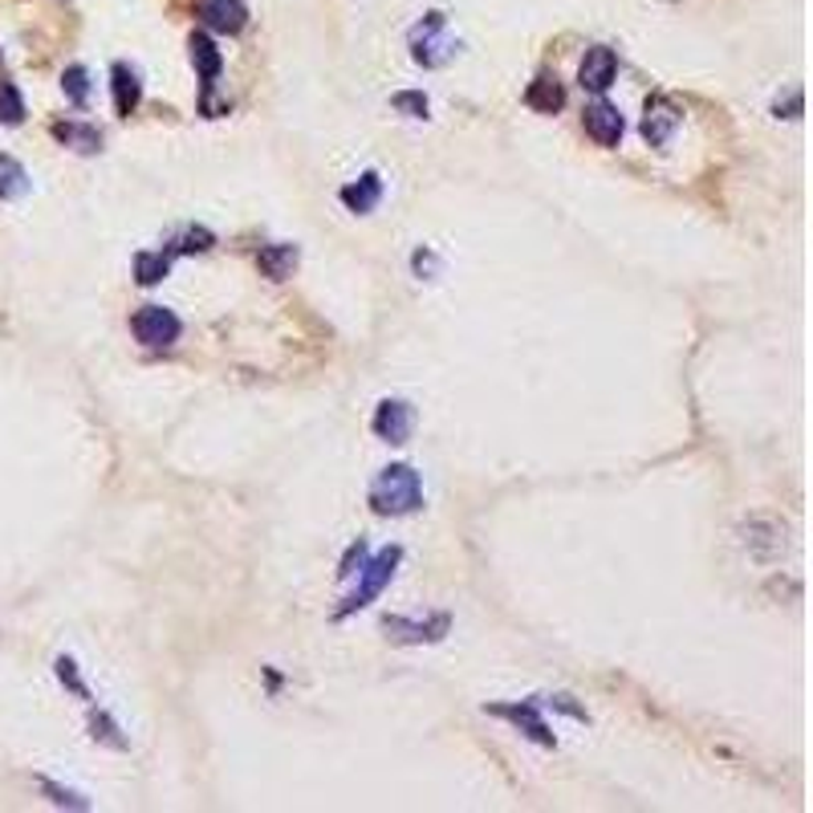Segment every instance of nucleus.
Segmentation results:
<instances>
[{
    "instance_id": "26",
    "label": "nucleus",
    "mask_w": 813,
    "mask_h": 813,
    "mask_svg": "<svg viewBox=\"0 0 813 813\" xmlns=\"http://www.w3.org/2000/svg\"><path fill=\"white\" fill-rule=\"evenodd\" d=\"M58 679H62L70 691H77L82 700H90V691H86V684H82V676H77V664H74V659H58Z\"/></svg>"
},
{
    "instance_id": "13",
    "label": "nucleus",
    "mask_w": 813,
    "mask_h": 813,
    "mask_svg": "<svg viewBox=\"0 0 813 813\" xmlns=\"http://www.w3.org/2000/svg\"><path fill=\"white\" fill-rule=\"evenodd\" d=\"M188 50H191V65H196L204 90H212L216 82H220V74H225V53L216 50V41L208 38V33H191Z\"/></svg>"
},
{
    "instance_id": "5",
    "label": "nucleus",
    "mask_w": 813,
    "mask_h": 813,
    "mask_svg": "<svg viewBox=\"0 0 813 813\" xmlns=\"http://www.w3.org/2000/svg\"><path fill=\"white\" fill-rule=\"evenodd\" d=\"M387 635L395 643H407V647H419V643H439V638L451 630V614H427V618H407V614H387L383 618Z\"/></svg>"
},
{
    "instance_id": "22",
    "label": "nucleus",
    "mask_w": 813,
    "mask_h": 813,
    "mask_svg": "<svg viewBox=\"0 0 813 813\" xmlns=\"http://www.w3.org/2000/svg\"><path fill=\"white\" fill-rule=\"evenodd\" d=\"M216 244V237L208 232V228H184L171 244H167V252L176 257V252H208Z\"/></svg>"
},
{
    "instance_id": "1",
    "label": "nucleus",
    "mask_w": 813,
    "mask_h": 813,
    "mask_svg": "<svg viewBox=\"0 0 813 813\" xmlns=\"http://www.w3.org/2000/svg\"><path fill=\"white\" fill-rule=\"evenodd\" d=\"M371 509L378 517H407L424 509V480L411 463H387L371 480Z\"/></svg>"
},
{
    "instance_id": "24",
    "label": "nucleus",
    "mask_w": 813,
    "mask_h": 813,
    "mask_svg": "<svg viewBox=\"0 0 813 813\" xmlns=\"http://www.w3.org/2000/svg\"><path fill=\"white\" fill-rule=\"evenodd\" d=\"M90 728H94V740L111 744V749H126V740L118 737V725L106 712H90Z\"/></svg>"
},
{
    "instance_id": "19",
    "label": "nucleus",
    "mask_w": 813,
    "mask_h": 813,
    "mask_svg": "<svg viewBox=\"0 0 813 813\" xmlns=\"http://www.w3.org/2000/svg\"><path fill=\"white\" fill-rule=\"evenodd\" d=\"M29 191V171L13 155H0V200H21Z\"/></svg>"
},
{
    "instance_id": "16",
    "label": "nucleus",
    "mask_w": 813,
    "mask_h": 813,
    "mask_svg": "<svg viewBox=\"0 0 813 813\" xmlns=\"http://www.w3.org/2000/svg\"><path fill=\"white\" fill-rule=\"evenodd\" d=\"M298 261H301L298 244H264V249L257 252V264H261V273L273 277V281H285V277H293Z\"/></svg>"
},
{
    "instance_id": "4",
    "label": "nucleus",
    "mask_w": 813,
    "mask_h": 813,
    "mask_svg": "<svg viewBox=\"0 0 813 813\" xmlns=\"http://www.w3.org/2000/svg\"><path fill=\"white\" fill-rule=\"evenodd\" d=\"M131 330H135V338L143 342L147 351H167V346H176L179 342L184 322H179L167 305H143V310L131 317Z\"/></svg>"
},
{
    "instance_id": "15",
    "label": "nucleus",
    "mask_w": 813,
    "mask_h": 813,
    "mask_svg": "<svg viewBox=\"0 0 813 813\" xmlns=\"http://www.w3.org/2000/svg\"><path fill=\"white\" fill-rule=\"evenodd\" d=\"M525 106L529 111H538V114H557L565 106V86L553 74H541L538 82H529Z\"/></svg>"
},
{
    "instance_id": "27",
    "label": "nucleus",
    "mask_w": 813,
    "mask_h": 813,
    "mask_svg": "<svg viewBox=\"0 0 813 813\" xmlns=\"http://www.w3.org/2000/svg\"><path fill=\"white\" fill-rule=\"evenodd\" d=\"M363 562H366V545L358 541V545H351V553H346V562H342V570H338L342 582H351V577L363 570Z\"/></svg>"
},
{
    "instance_id": "10",
    "label": "nucleus",
    "mask_w": 813,
    "mask_h": 813,
    "mask_svg": "<svg viewBox=\"0 0 813 813\" xmlns=\"http://www.w3.org/2000/svg\"><path fill=\"white\" fill-rule=\"evenodd\" d=\"M614 77H618V53L606 50V45L586 50V58H582V65H577V82H582V90L602 94V90L614 86Z\"/></svg>"
},
{
    "instance_id": "6",
    "label": "nucleus",
    "mask_w": 813,
    "mask_h": 813,
    "mask_svg": "<svg viewBox=\"0 0 813 813\" xmlns=\"http://www.w3.org/2000/svg\"><path fill=\"white\" fill-rule=\"evenodd\" d=\"M679 123H684V111H679L676 102L664 98V94H655V98L647 102V111H643V138H647L650 147H667L671 138H676Z\"/></svg>"
},
{
    "instance_id": "23",
    "label": "nucleus",
    "mask_w": 813,
    "mask_h": 813,
    "mask_svg": "<svg viewBox=\"0 0 813 813\" xmlns=\"http://www.w3.org/2000/svg\"><path fill=\"white\" fill-rule=\"evenodd\" d=\"M390 106L399 114H407V118H427V111H431L427 94H419V90H399V94H390Z\"/></svg>"
},
{
    "instance_id": "25",
    "label": "nucleus",
    "mask_w": 813,
    "mask_h": 813,
    "mask_svg": "<svg viewBox=\"0 0 813 813\" xmlns=\"http://www.w3.org/2000/svg\"><path fill=\"white\" fill-rule=\"evenodd\" d=\"M38 785L50 793L53 805H70V810H90V801H82L77 793H70V789H62V785H53V781H45V776H41Z\"/></svg>"
},
{
    "instance_id": "28",
    "label": "nucleus",
    "mask_w": 813,
    "mask_h": 813,
    "mask_svg": "<svg viewBox=\"0 0 813 813\" xmlns=\"http://www.w3.org/2000/svg\"><path fill=\"white\" fill-rule=\"evenodd\" d=\"M415 273H419V277H424V273H439V261H436V257H431V252H427V249H419V252H415Z\"/></svg>"
},
{
    "instance_id": "2",
    "label": "nucleus",
    "mask_w": 813,
    "mask_h": 813,
    "mask_svg": "<svg viewBox=\"0 0 813 813\" xmlns=\"http://www.w3.org/2000/svg\"><path fill=\"white\" fill-rule=\"evenodd\" d=\"M399 557H403L399 545L378 550L375 557H366L363 570H358V582H354V590L342 598V606L334 611V618H351L354 611H366V606H371V602L390 586V577H395V570H399Z\"/></svg>"
},
{
    "instance_id": "8",
    "label": "nucleus",
    "mask_w": 813,
    "mask_h": 813,
    "mask_svg": "<svg viewBox=\"0 0 813 813\" xmlns=\"http://www.w3.org/2000/svg\"><path fill=\"white\" fill-rule=\"evenodd\" d=\"M371 427H375V436L383 439V444H407L415 431V407L403 399H383L375 419H371Z\"/></svg>"
},
{
    "instance_id": "9",
    "label": "nucleus",
    "mask_w": 813,
    "mask_h": 813,
    "mask_svg": "<svg viewBox=\"0 0 813 813\" xmlns=\"http://www.w3.org/2000/svg\"><path fill=\"white\" fill-rule=\"evenodd\" d=\"M196 13L212 33H228V38L244 33V25H249L244 0H196Z\"/></svg>"
},
{
    "instance_id": "21",
    "label": "nucleus",
    "mask_w": 813,
    "mask_h": 813,
    "mask_svg": "<svg viewBox=\"0 0 813 813\" xmlns=\"http://www.w3.org/2000/svg\"><path fill=\"white\" fill-rule=\"evenodd\" d=\"M0 123H25V98H21V90L13 82H0Z\"/></svg>"
},
{
    "instance_id": "11",
    "label": "nucleus",
    "mask_w": 813,
    "mask_h": 813,
    "mask_svg": "<svg viewBox=\"0 0 813 813\" xmlns=\"http://www.w3.org/2000/svg\"><path fill=\"white\" fill-rule=\"evenodd\" d=\"M582 126H586V135L598 143V147H618L623 143V114H618V106H611V102H594V106H586L582 111Z\"/></svg>"
},
{
    "instance_id": "17",
    "label": "nucleus",
    "mask_w": 813,
    "mask_h": 813,
    "mask_svg": "<svg viewBox=\"0 0 813 813\" xmlns=\"http://www.w3.org/2000/svg\"><path fill=\"white\" fill-rule=\"evenodd\" d=\"M53 138H58V143H65V147L82 150V155H94V150H102V135L94 131V126H86V123H53Z\"/></svg>"
},
{
    "instance_id": "14",
    "label": "nucleus",
    "mask_w": 813,
    "mask_h": 813,
    "mask_svg": "<svg viewBox=\"0 0 813 813\" xmlns=\"http://www.w3.org/2000/svg\"><path fill=\"white\" fill-rule=\"evenodd\" d=\"M338 200L346 204L354 216H371L378 208V200H383V179H378V171H363L354 184H346V188L338 191Z\"/></svg>"
},
{
    "instance_id": "3",
    "label": "nucleus",
    "mask_w": 813,
    "mask_h": 813,
    "mask_svg": "<svg viewBox=\"0 0 813 813\" xmlns=\"http://www.w3.org/2000/svg\"><path fill=\"white\" fill-rule=\"evenodd\" d=\"M411 58L424 70H439L456 58V41L448 38V17L444 13H427L419 25L411 29Z\"/></svg>"
},
{
    "instance_id": "18",
    "label": "nucleus",
    "mask_w": 813,
    "mask_h": 813,
    "mask_svg": "<svg viewBox=\"0 0 813 813\" xmlns=\"http://www.w3.org/2000/svg\"><path fill=\"white\" fill-rule=\"evenodd\" d=\"M171 273V252H138L135 257V281L138 285H159L163 277Z\"/></svg>"
},
{
    "instance_id": "7",
    "label": "nucleus",
    "mask_w": 813,
    "mask_h": 813,
    "mask_svg": "<svg viewBox=\"0 0 813 813\" xmlns=\"http://www.w3.org/2000/svg\"><path fill=\"white\" fill-rule=\"evenodd\" d=\"M488 716H501V720H509V725H517L521 732H525L533 744H541V749H557V737L550 732V725L541 720L538 703H492L488 708Z\"/></svg>"
},
{
    "instance_id": "20",
    "label": "nucleus",
    "mask_w": 813,
    "mask_h": 813,
    "mask_svg": "<svg viewBox=\"0 0 813 813\" xmlns=\"http://www.w3.org/2000/svg\"><path fill=\"white\" fill-rule=\"evenodd\" d=\"M62 90H65V98L74 102V106H82L86 111L90 106V70L86 65H70L62 74Z\"/></svg>"
},
{
    "instance_id": "12",
    "label": "nucleus",
    "mask_w": 813,
    "mask_h": 813,
    "mask_svg": "<svg viewBox=\"0 0 813 813\" xmlns=\"http://www.w3.org/2000/svg\"><path fill=\"white\" fill-rule=\"evenodd\" d=\"M111 94H114V114L118 118H131L143 102V74H138L131 62H114L111 65Z\"/></svg>"
}]
</instances>
